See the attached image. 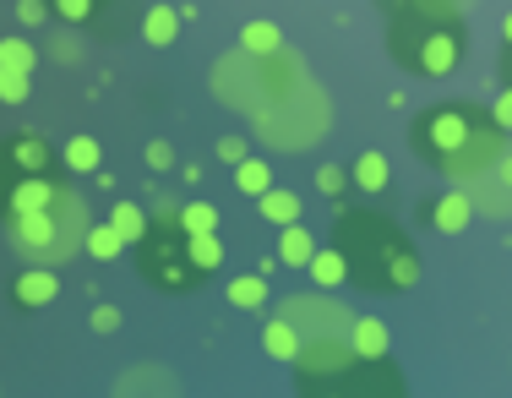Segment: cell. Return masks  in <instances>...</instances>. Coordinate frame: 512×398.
I'll return each instance as SVG.
<instances>
[{
  "label": "cell",
  "instance_id": "60d3db41",
  "mask_svg": "<svg viewBox=\"0 0 512 398\" xmlns=\"http://www.w3.org/2000/svg\"><path fill=\"white\" fill-rule=\"evenodd\" d=\"M0 71H6V39H0Z\"/></svg>",
  "mask_w": 512,
  "mask_h": 398
},
{
  "label": "cell",
  "instance_id": "83f0119b",
  "mask_svg": "<svg viewBox=\"0 0 512 398\" xmlns=\"http://www.w3.org/2000/svg\"><path fill=\"white\" fill-rule=\"evenodd\" d=\"M186 235H207V229H218V208L213 202H191V208H180V219H175Z\"/></svg>",
  "mask_w": 512,
  "mask_h": 398
},
{
  "label": "cell",
  "instance_id": "836d02e7",
  "mask_svg": "<svg viewBox=\"0 0 512 398\" xmlns=\"http://www.w3.org/2000/svg\"><path fill=\"white\" fill-rule=\"evenodd\" d=\"M120 388H126V393H131V388H164V393H175V382H169L164 371H131V377L120 382Z\"/></svg>",
  "mask_w": 512,
  "mask_h": 398
},
{
  "label": "cell",
  "instance_id": "ab89813d",
  "mask_svg": "<svg viewBox=\"0 0 512 398\" xmlns=\"http://www.w3.org/2000/svg\"><path fill=\"white\" fill-rule=\"evenodd\" d=\"M502 44H512V11L502 17Z\"/></svg>",
  "mask_w": 512,
  "mask_h": 398
},
{
  "label": "cell",
  "instance_id": "ba28073f",
  "mask_svg": "<svg viewBox=\"0 0 512 398\" xmlns=\"http://www.w3.org/2000/svg\"><path fill=\"white\" fill-rule=\"evenodd\" d=\"M469 197H474V208H480V219H512V148L474 180Z\"/></svg>",
  "mask_w": 512,
  "mask_h": 398
},
{
  "label": "cell",
  "instance_id": "603a6c76",
  "mask_svg": "<svg viewBox=\"0 0 512 398\" xmlns=\"http://www.w3.org/2000/svg\"><path fill=\"white\" fill-rule=\"evenodd\" d=\"M387 180H393V175H387V159H382L376 148L355 159V186H360V191H371V197H376V191H387Z\"/></svg>",
  "mask_w": 512,
  "mask_h": 398
},
{
  "label": "cell",
  "instance_id": "5bb4252c",
  "mask_svg": "<svg viewBox=\"0 0 512 398\" xmlns=\"http://www.w3.org/2000/svg\"><path fill=\"white\" fill-rule=\"evenodd\" d=\"M355 349H360L365 366H382L387 349H393V339H387V322H376V317H355Z\"/></svg>",
  "mask_w": 512,
  "mask_h": 398
},
{
  "label": "cell",
  "instance_id": "5b68a950",
  "mask_svg": "<svg viewBox=\"0 0 512 398\" xmlns=\"http://www.w3.org/2000/svg\"><path fill=\"white\" fill-rule=\"evenodd\" d=\"M137 262H142V279L158 284V289H191L202 279V268L191 262V246H186V229L180 224H153V235L137 246Z\"/></svg>",
  "mask_w": 512,
  "mask_h": 398
},
{
  "label": "cell",
  "instance_id": "7402d4cb",
  "mask_svg": "<svg viewBox=\"0 0 512 398\" xmlns=\"http://www.w3.org/2000/svg\"><path fill=\"white\" fill-rule=\"evenodd\" d=\"M99 159H104V148H99V137H88V131H77V137L66 142V164L77 175H93V170H99Z\"/></svg>",
  "mask_w": 512,
  "mask_h": 398
},
{
  "label": "cell",
  "instance_id": "cb8c5ba5",
  "mask_svg": "<svg viewBox=\"0 0 512 398\" xmlns=\"http://www.w3.org/2000/svg\"><path fill=\"white\" fill-rule=\"evenodd\" d=\"M126 246H131V240L115 229V219H109V224H93V235H88V257H99V262H115Z\"/></svg>",
  "mask_w": 512,
  "mask_h": 398
},
{
  "label": "cell",
  "instance_id": "277c9868",
  "mask_svg": "<svg viewBox=\"0 0 512 398\" xmlns=\"http://www.w3.org/2000/svg\"><path fill=\"white\" fill-rule=\"evenodd\" d=\"M480 104H431V110H420L414 115V126H409V142H414V153H420L431 170H442L447 159L469 142V131L480 126Z\"/></svg>",
  "mask_w": 512,
  "mask_h": 398
},
{
  "label": "cell",
  "instance_id": "d6986e66",
  "mask_svg": "<svg viewBox=\"0 0 512 398\" xmlns=\"http://www.w3.org/2000/svg\"><path fill=\"white\" fill-rule=\"evenodd\" d=\"M109 219H115V229L131 240V246H142V240L153 235V219H148V208H142V202H115V213H109Z\"/></svg>",
  "mask_w": 512,
  "mask_h": 398
},
{
  "label": "cell",
  "instance_id": "2e32d148",
  "mask_svg": "<svg viewBox=\"0 0 512 398\" xmlns=\"http://www.w3.org/2000/svg\"><path fill=\"white\" fill-rule=\"evenodd\" d=\"M175 33H180V11L164 6V0L148 6V17H142V39H148L153 50H169V44H175Z\"/></svg>",
  "mask_w": 512,
  "mask_h": 398
},
{
  "label": "cell",
  "instance_id": "484cf974",
  "mask_svg": "<svg viewBox=\"0 0 512 398\" xmlns=\"http://www.w3.org/2000/svg\"><path fill=\"white\" fill-rule=\"evenodd\" d=\"M240 44H246V55H278V28L273 22H246V28H240Z\"/></svg>",
  "mask_w": 512,
  "mask_h": 398
},
{
  "label": "cell",
  "instance_id": "74e56055",
  "mask_svg": "<svg viewBox=\"0 0 512 398\" xmlns=\"http://www.w3.org/2000/svg\"><path fill=\"white\" fill-rule=\"evenodd\" d=\"M148 164H153V170H169V164H175V153H169V142H148Z\"/></svg>",
  "mask_w": 512,
  "mask_h": 398
},
{
  "label": "cell",
  "instance_id": "e575fe53",
  "mask_svg": "<svg viewBox=\"0 0 512 398\" xmlns=\"http://www.w3.org/2000/svg\"><path fill=\"white\" fill-rule=\"evenodd\" d=\"M93 333H120V311L115 306H93Z\"/></svg>",
  "mask_w": 512,
  "mask_h": 398
},
{
  "label": "cell",
  "instance_id": "4dcf8cb0",
  "mask_svg": "<svg viewBox=\"0 0 512 398\" xmlns=\"http://www.w3.org/2000/svg\"><path fill=\"white\" fill-rule=\"evenodd\" d=\"M6 66H11V71H28V77H33V66H39L33 44H28V39H6Z\"/></svg>",
  "mask_w": 512,
  "mask_h": 398
},
{
  "label": "cell",
  "instance_id": "6da1fadb",
  "mask_svg": "<svg viewBox=\"0 0 512 398\" xmlns=\"http://www.w3.org/2000/svg\"><path fill=\"white\" fill-rule=\"evenodd\" d=\"M333 246L349 262V284L360 289H414L420 284V251L409 246V235L387 213L376 208H344L333 219Z\"/></svg>",
  "mask_w": 512,
  "mask_h": 398
},
{
  "label": "cell",
  "instance_id": "d4e9b609",
  "mask_svg": "<svg viewBox=\"0 0 512 398\" xmlns=\"http://www.w3.org/2000/svg\"><path fill=\"white\" fill-rule=\"evenodd\" d=\"M186 246H191V262H197L202 273L224 268V240H218V229H207V235H186Z\"/></svg>",
  "mask_w": 512,
  "mask_h": 398
},
{
  "label": "cell",
  "instance_id": "f1b7e54d",
  "mask_svg": "<svg viewBox=\"0 0 512 398\" xmlns=\"http://www.w3.org/2000/svg\"><path fill=\"white\" fill-rule=\"evenodd\" d=\"M387 11H425V17H458L463 0H382Z\"/></svg>",
  "mask_w": 512,
  "mask_h": 398
},
{
  "label": "cell",
  "instance_id": "d590c367",
  "mask_svg": "<svg viewBox=\"0 0 512 398\" xmlns=\"http://www.w3.org/2000/svg\"><path fill=\"white\" fill-rule=\"evenodd\" d=\"M491 115H496V120H502V126L512 131V88H507V82H502V93H496V104H491Z\"/></svg>",
  "mask_w": 512,
  "mask_h": 398
},
{
  "label": "cell",
  "instance_id": "7a4b0ae2",
  "mask_svg": "<svg viewBox=\"0 0 512 398\" xmlns=\"http://www.w3.org/2000/svg\"><path fill=\"white\" fill-rule=\"evenodd\" d=\"M88 235H93L88 202L71 186H60V197L44 202V208H33V213H6L11 251L39 262V268H55V262H71L77 251H88Z\"/></svg>",
  "mask_w": 512,
  "mask_h": 398
},
{
  "label": "cell",
  "instance_id": "30bf717a",
  "mask_svg": "<svg viewBox=\"0 0 512 398\" xmlns=\"http://www.w3.org/2000/svg\"><path fill=\"white\" fill-rule=\"evenodd\" d=\"M6 159H11V170H17V175H50L55 148L39 137V131H22V137H11Z\"/></svg>",
  "mask_w": 512,
  "mask_h": 398
},
{
  "label": "cell",
  "instance_id": "8992f818",
  "mask_svg": "<svg viewBox=\"0 0 512 398\" xmlns=\"http://www.w3.org/2000/svg\"><path fill=\"white\" fill-rule=\"evenodd\" d=\"M507 148H512V142H507V126H502V120H496L491 110H485V115H480V126L469 131V142H463V148H458V153H453V159H447L436 175H442L447 186H463V191H469L474 180L491 170V164L502 159Z\"/></svg>",
  "mask_w": 512,
  "mask_h": 398
},
{
  "label": "cell",
  "instance_id": "f35d334b",
  "mask_svg": "<svg viewBox=\"0 0 512 398\" xmlns=\"http://www.w3.org/2000/svg\"><path fill=\"white\" fill-rule=\"evenodd\" d=\"M502 82L512 88V44H502Z\"/></svg>",
  "mask_w": 512,
  "mask_h": 398
},
{
  "label": "cell",
  "instance_id": "52a82bcc",
  "mask_svg": "<svg viewBox=\"0 0 512 398\" xmlns=\"http://www.w3.org/2000/svg\"><path fill=\"white\" fill-rule=\"evenodd\" d=\"M278 317L295 322L306 344H316V339H355V317H349V306H338L333 295H289V300H278Z\"/></svg>",
  "mask_w": 512,
  "mask_h": 398
},
{
  "label": "cell",
  "instance_id": "d6a6232c",
  "mask_svg": "<svg viewBox=\"0 0 512 398\" xmlns=\"http://www.w3.org/2000/svg\"><path fill=\"white\" fill-rule=\"evenodd\" d=\"M17 17H22V28H39L44 17H55V6L50 0H17Z\"/></svg>",
  "mask_w": 512,
  "mask_h": 398
},
{
  "label": "cell",
  "instance_id": "7c38bea8",
  "mask_svg": "<svg viewBox=\"0 0 512 398\" xmlns=\"http://www.w3.org/2000/svg\"><path fill=\"white\" fill-rule=\"evenodd\" d=\"M474 213H480V208H474V197H469V191H463V186H453V191H447L442 202H436L431 224L442 229V235H458V229H469V219H474Z\"/></svg>",
  "mask_w": 512,
  "mask_h": 398
},
{
  "label": "cell",
  "instance_id": "3957f363",
  "mask_svg": "<svg viewBox=\"0 0 512 398\" xmlns=\"http://www.w3.org/2000/svg\"><path fill=\"white\" fill-rule=\"evenodd\" d=\"M387 55L414 77H453L463 60V22L425 11H387Z\"/></svg>",
  "mask_w": 512,
  "mask_h": 398
},
{
  "label": "cell",
  "instance_id": "9a60e30c",
  "mask_svg": "<svg viewBox=\"0 0 512 398\" xmlns=\"http://www.w3.org/2000/svg\"><path fill=\"white\" fill-rule=\"evenodd\" d=\"M300 344H306V339H300V328H295L289 317H273V322L262 328V349H267L273 360H289V366H295Z\"/></svg>",
  "mask_w": 512,
  "mask_h": 398
},
{
  "label": "cell",
  "instance_id": "ffe728a7",
  "mask_svg": "<svg viewBox=\"0 0 512 398\" xmlns=\"http://www.w3.org/2000/svg\"><path fill=\"white\" fill-rule=\"evenodd\" d=\"M235 186H240V197H262V191H273V164L267 159H240L235 164Z\"/></svg>",
  "mask_w": 512,
  "mask_h": 398
},
{
  "label": "cell",
  "instance_id": "8d00e7d4",
  "mask_svg": "<svg viewBox=\"0 0 512 398\" xmlns=\"http://www.w3.org/2000/svg\"><path fill=\"white\" fill-rule=\"evenodd\" d=\"M218 159H224V164H240V159H246V142H240V137H224V142H218Z\"/></svg>",
  "mask_w": 512,
  "mask_h": 398
},
{
  "label": "cell",
  "instance_id": "8fae6325",
  "mask_svg": "<svg viewBox=\"0 0 512 398\" xmlns=\"http://www.w3.org/2000/svg\"><path fill=\"white\" fill-rule=\"evenodd\" d=\"M11 295H17V306L22 311H39V306H50V300L60 295V279H55V268H22L17 273V284H11Z\"/></svg>",
  "mask_w": 512,
  "mask_h": 398
},
{
  "label": "cell",
  "instance_id": "4316f807",
  "mask_svg": "<svg viewBox=\"0 0 512 398\" xmlns=\"http://www.w3.org/2000/svg\"><path fill=\"white\" fill-rule=\"evenodd\" d=\"M50 6H55V17H60V22L82 28V22H93V17H99V11L109 6V0H50Z\"/></svg>",
  "mask_w": 512,
  "mask_h": 398
},
{
  "label": "cell",
  "instance_id": "f546056e",
  "mask_svg": "<svg viewBox=\"0 0 512 398\" xmlns=\"http://www.w3.org/2000/svg\"><path fill=\"white\" fill-rule=\"evenodd\" d=\"M28 99V71H0V104H22Z\"/></svg>",
  "mask_w": 512,
  "mask_h": 398
},
{
  "label": "cell",
  "instance_id": "4fadbf2b",
  "mask_svg": "<svg viewBox=\"0 0 512 398\" xmlns=\"http://www.w3.org/2000/svg\"><path fill=\"white\" fill-rule=\"evenodd\" d=\"M316 251H322V246L311 240L306 224H284V235H278V262H284V268H300V273H306Z\"/></svg>",
  "mask_w": 512,
  "mask_h": 398
},
{
  "label": "cell",
  "instance_id": "9c48e42d",
  "mask_svg": "<svg viewBox=\"0 0 512 398\" xmlns=\"http://www.w3.org/2000/svg\"><path fill=\"white\" fill-rule=\"evenodd\" d=\"M60 197V180L50 175H17L6 186V213H33V208H44V202H55Z\"/></svg>",
  "mask_w": 512,
  "mask_h": 398
},
{
  "label": "cell",
  "instance_id": "44dd1931",
  "mask_svg": "<svg viewBox=\"0 0 512 398\" xmlns=\"http://www.w3.org/2000/svg\"><path fill=\"white\" fill-rule=\"evenodd\" d=\"M229 306H240V311H262V306H267V273L256 268V273H246V279L229 284Z\"/></svg>",
  "mask_w": 512,
  "mask_h": 398
},
{
  "label": "cell",
  "instance_id": "b9f144b4",
  "mask_svg": "<svg viewBox=\"0 0 512 398\" xmlns=\"http://www.w3.org/2000/svg\"><path fill=\"white\" fill-rule=\"evenodd\" d=\"M0 208H6V197H0Z\"/></svg>",
  "mask_w": 512,
  "mask_h": 398
},
{
  "label": "cell",
  "instance_id": "ac0fdd59",
  "mask_svg": "<svg viewBox=\"0 0 512 398\" xmlns=\"http://www.w3.org/2000/svg\"><path fill=\"white\" fill-rule=\"evenodd\" d=\"M306 273H311L316 289H338L349 279V262H344V251H338V246H327V251H316V257H311Z\"/></svg>",
  "mask_w": 512,
  "mask_h": 398
},
{
  "label": "cell",
  "instance_id": "1f68e13d",
  "mask_svg": "<svg viewBox=\"0 0 512 398\" xmlns=\"http://www.w3.org/2000/svg\"><path fill=\"white\" fill-rule=\"evenodd\" d=\"M349 180H355V170H338V164H327V170H316V186L327 191V197H344Z\"/></svg>",
  "mask_w": 512,
  "mask_h": 398
},
{
  "label": "cell",
  "instance_id": "e0dca14e",
  "mask_svg": "<svg viewBox=\"0 0 512 398\" xmlns=\"http://www.w3.org/2000/svg\"><path fill=\"white\" fill-rule=\"evenodd\" d=\"M256 219H267V224H300V197L295 191H262V197H256Z\"/></svg>",
  "mask_w": 512,
  "mask_h": 398
}]
</instances>
